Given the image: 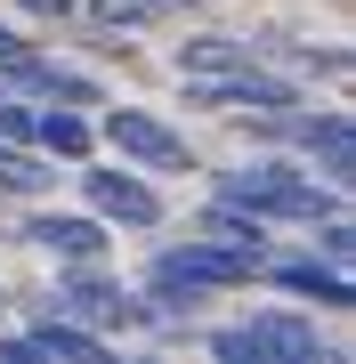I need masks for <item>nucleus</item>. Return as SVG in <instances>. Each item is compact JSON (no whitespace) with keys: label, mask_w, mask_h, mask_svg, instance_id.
Returning <instances> with one entry per match:
<instances>
[{"label":"nucleus","mask_w":356,"mask_h":364,"mask_svg":"<svg viewBox=\"0 0 356 364\" xmlns=\"http://www.w3.org/2000/svg\"><path fill=\"white\" fill-rule=\"evenodd\" d=\"M186 97H195V105H219V114H235V105H251V114H284V105H300V97H291V81L251 73V65L211 73V81H186Z\"/></svg>","instance_id":"obj_5"},{"label":"nucleus","mask_w":356,"mask_h":364,"mask_svg":"<svg viewBox=\"0 0 356 364\" xmlns=\"http://www.w3.org/2000/svg\"><path fill=\"white\" fill-rule=\"evenodd\" d=\"M33 138L49 146V154H65V162H73V154H90V122L65 114V105H57V114H41V122H33Z\"/></svg>","instance_id":"obj_14"},{"label":"nucleus","mask_w":356,"mask_h":364,"mask_svg":"<svg viewBox=\"0 0 356 364\" xmlns=\"http://www.w3.org/2000/svg\"><path fill=\"white\" fill-rule=\"evenodd\" d=\"M348 251H356L348 219H340V210H324V259H348Z\"/></svg>","instance_id":"obj_17"},{"label":"nucleus","mask_w":356,"mask_h":364,"mask_svg":"<svg viewBox=\"0 0 356 364\" xmlns=\"http://www.w3.org/2000/svg\"><path fill=\"white\" fill-rule=\"evenodd\" d=\"M90 16H97V25H114V33H138V25H154V16H162V0H90Z\"/></svg>","instance_id":"obj_15"},{"label":"nucleus","mask_w":356,"mask_h":364,"mask_svg":"<svg viewBox=\"0 0 356 364\" xmlns=\"http://www.w3.org/2000/svg\"><path fill=\"white\" fill-rule=\"evenodd\" d=\"M106 138H114V154L130 162V170H195V162H186V138L162 130V122L138 114V105H114V114H106Z\"/></svg>","instance_id":"obj_4"},{"label":"nucleus","mask_w":356,"mask_h":364,"mask_svg":"<svg viewBox=\"0 0 356 364\" xmlns=\"http://www.w3.org/2000/svg\"><path fill=\"white\" fill-rule=\"evenodd\" d=\"M49 316H130V308H122V291H114V284L81 275V284H65V291L49 299Z\"/></svg>","instance_id":"obj_13"},{"label":"nucleus","mask_w":356,"mask_h":364,"mask_svg":"<svg viewBox=\"0 0 356 364\" xmlns=\"http://www.w3.org/2000/svg\"><path fill=\"white\" fill-rule=\"evenodd\" d=\"M25 235H33L41 251H65V259H97V251H106V227H97V219H73V210H41Z\"/></svg>","instance_id":"obj_8"},{"label":"nucleus","mask_w":356,"mask_h":364,"mask_svg":"<svg viewBox=\"0 0 356 364\" xmlns=\"http://www.w3.org/2000/svg\"><path fill=\"white\" fill-rule=\"evenodd\" d=\"M41 178H49V170H33L25 154H16V146H0V195H33Z\"/></svg>","instance_id":"obj_16"},{"label":"nucleus","mask_w":356,"mask_h":364,"mask_svg":"<svg viewBox=\"0 0 356 364\" xmlns=\"http://www.w3.org/2000/svg\"><path fill=\"white\" fill-rule=\"evenodd\" d=\"M25 348H33V356H73V364H97V356H106V340H97V332H81V324H65V316H49L41 332H25Z\"/></svg>","instance_id":"obj_11"},{"label":"nucleus","mask_w":356,"mask_h":364,"mask_svg":"<svg viewBox=\"0 0 356 364\" xmlns=\"http://www.w3.org/2000/svg\"><path fill=\"white\" fill-rule=\"evenodd\" d=\"M259 267V259H243V251H227V243H186V251H162V267H154V291H219V284H243V275Z\"/></svg>","instance_id":"obj_3"},{"label":"nucleus","mask_w":356,"mask_h":364,"mask_svg":"<svg viewBox=\"0 0 356 364\" xmlns=\"http://www.w3.org/2000/svg\"><path fill=\"white\" fill-rule=\"evenodd\" d=\"M16 9H33V16H73V0H16Z\"/></svg>","instance_id":"obj_19"},{"label":"nucleus","mask_w":356,"mask_h":364,"mask_svg":"<svg viewBox=\"0 0 356 364\" xmlns=\"http://www.w3.org/2000/svg\"><path fill=\"white\" fill-rule=\"evenodd\" d=\"M227 203H243V210H259V219H324L332 195L316 178H300V170H276V162H251L227 178Z\"/></svg>","instance_id":"obj_1"},{"label":"nucleus","mask_w":356,"mask_h":364,"mask_svg":"<svg viewBox=\"0 0 356 364\" xmlns=\"http://www.w3.org/2000/svg\"><path fill=\"white\" fill-rule=\"evenodd\" d=\"M203 235H211V243H227V251H243V259H267V243H259V210H243V203H211Z\"/></svg>","instance_id":"obj_10"},{"label":"nucleus","mask_w":356,"mask_h":364,"mask_svg":"<svg viewBox=\"0 0 356 364\" xmlns=\"http://www.w3.org/2000/svg\"><path fill=\"white\" fill-rule=\"evenodd\" d=\"M300 130V146L324 162V178L332 186H348V170H356V138H348V114H316V122H291Z\"/></svg>","instance_id":"obj_7"},{"label":"nucleus","mask_w":356,"mask_h":364,"mask_svg":"<svg viewBox=\"0 0 356 364\" xmlns=\"http://www.w3.org/2000/svg\"><path fill=\"white\" fill-rule=\"evenodd\" d=\"M276 284H284V291H300V299H316V308H356L340 259H284V267H276Z\"/></svg>","instance_id":"obj_9"},{"label":"nucleus","mask_w":356,"mask_h":364,"mask_svg":"<svg viewBox=\"0 0 356 364\" xmlns=\"http://www.w3.org/2000/svg\"><path fill=\"white\" fill-rule=\"evenodd\" d=\"M235 65H251L243 41H178V73L186 81H211V73H235Z\"/></svg>","instance_id":"obj_12"},{"label":"nucleus","mask_w":356,"mask_h":364,"mask_svg":"<svg viewBox=\"0 0 356 364\" xmlns=\"http://www.w3.org/2000/svg\"><path fill=\"white\" fill-rule=\"evenodd\" d=\"M16 49H25V41H16L9 25H0V65H9V57H16Z\"/></svg>","instance_id":"obj_20"},{"label":"nucleus","mask_w":356,"mask_h":364,"mask_svg":"<svg viewBox=\"0 0 356 364\" xmlns=\"http://www.w3.org/2000/svg\"><path fill=\"white\" fill-rule=\"evenodd\" d=\"M0 138H25V114H16L9 97H0Z\"/></svg>","instance_id":"obj_18"},{"label":"nucleus","mask_w":356,"mask_h":364,"mask_svg":"<svg viewBox=\"0 0 356 364\" xmlns=\"http://www.w3.org/2000/svg\"><path fill=\"white\" fill-rule=\"evenodd\" d=\"M81 186H90L97 219H122V227H154L162 219V195L138 178V170H81Z\"/></svg>","instance_id":"obj_6"},{"label":"nucleus","mask_w":356,"mask_h":364,"mask_svg":"<svg viewBox=\"0 0 356 364\" xmlns=\"http://www.w3.org/2000/svg\"><path fill=\"white\" fill-rule=\"evenodd\" d=\"M211 348L227 364H267V356H284V364H324V340L316 324H300V316H251V324H227Z\"/></svg>","instance_id":"obj_2"}]
</instances>
